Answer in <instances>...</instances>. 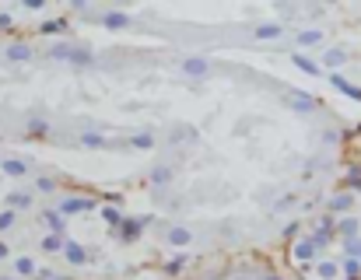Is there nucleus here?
Here are the masks:
<instances>
[{"label": "nucleus", "mask_w": 361, "mask_h": 280, "mask_svg": "<svg viewBox=\"0 0 361 280\" xmlns=\"http://www.w3.org/2000/svg\"><path fill=\"white\" fill-rule=\"evenodd\" d=\"M84 144H91V147H105V140H102V137H91V133L84 137Z\"/></svg>", "instance_id": "b1692460"}, {"label": "nucleus", "mask_w": 361, "mask_h": 280, "mask_svg": "<svg viewBox=\"0 0 361 280\" xmlns=\"http://www.w3.org/2000/svg\"><path fill=\"white\" fill-rule=\"evenodd\" d=\"M105 221H109V224H119V214H116V210L109 207V210H105Z\"/></svg>", "instance_id": "a878e982"}, {"label": "nucleus", "mask_w": 361, "mask_h": 280, "mask_svg": "<svg viewBox=\"0 0 361 280\" xmlns=\"http://www.w3.org/2000/svg\"><path fill=\"white\" fill-rule=\"evenodd\" d=\"M333 84H337L340 91H347V95H354V98H361V95L354 91V88H351V84H347V81H344V77H333Z\"/></svg>", "instance_id": "6ab92c4d"}, {"label": "nucleus", "mask_w": 361, "mask_h": 280, "mask_svg": "<svg viewBox=\"0 0 361 280\" xmlns=\"http://www.w3.org/2000/svg\"><path fill=\"white\" fill-rule=\"evenodd\" d=\"M64 252H67V259H71V263H77V266H81V263L88 259V252H84V249H81L77 242H67V245H64Z\"/></svg>", "instance_id": "f03ea898"}, {"label": "nucleus", "mask_w": 361, "mask_h": 280, "mask_svg": "<svg viewBox=\"0 0 361 280\" xmlns=\"http://www.w3.org/2000/svg\"><path fill=\"white\" fill-rule=\"evenodd\" d=\"M28 56H32L28 46H21V42L18 46H7V60H28Z\"/></svg>", "instance_id": "39448f33"}, {"label": "nucleus", "mask_w": 361, "mask_h": 280, "mask_svg": "<svg viewBox=\"0 0 361 280\" xmlns=\"http://www.w3.org/2000/svg\"><path fill=\"white\" fill-rule=\"evenodd\" d=\"M291 60H294V67H298V70H305V74H312V77H319V67H316V63H312V60H305V56H302V53H294V56H291Z\"/></svg>", "instance_id": "20e7f679"}, {"label": "nucleus", "mask_w": 361, "mask_h": 280, "mask_svg": "<svg viewBox=\"0 0 361 280\" xmlns=\"http://www.w3.org/2000/svg\"><path fill=\"white\" fill-rule=\"evenodd\" d=\"M11 224H14V214H11V210H4V214H0V231H7Z\"/></svg>", "instance_id": "aec40b11"}, {"label": "nucleus", "mask_w": 361, "mask_h": 280, "mask_svg": "<svg viewBox=\"0 0 361 280\" xmlns=\"http://www.w3.org/2000/svg\"><path fill=\"white\" fill-rule=\"evenodd\" d=\"M4 280H14V277H4Z\"/></svg>", "instance_id": "bb28decb"}, {"label": "nucleus", "mask_w": 361, "mask_h": 280, "mask_svg": "<svg viewBox=\"0 0 361 280\" xmlns=\"http://www.w3.org/2000/svg\"><path fill=\"white\" fill-rule=\"evenodd\" d=\"M105 25H109V28H123V25H127V14H116V11H112V14H105Z\"/></svg>", "instance_id": "4468645a"}, {"label": "nucleus", "mask_w": 361, "mask_h": 280, "mask_svg": "<svg viewBox=\"0 0 361 280\" xmlns=\"http://www.w3.org/2000/svg\"><path fill=\"white\" fill-rule=\"evenodd\" d=\"M32 270H35L32 259H18V273H32Z\"/></svg>", "instance_id": "412c9836"}, {"label": "nucleus", "mask_w": 361, "mask_h": 280, "mask_svg": "<svg viewBox=\"0 0 361 280\" xmlns=\"http://www.w3.org/2000/svg\"><path fill=\"white\" fill-rule=\"evenodd\" d=\"M46 224H49V228H53V231H56V235H60V231H64V217H60V214H56V210H49V214H46Z\"/></svg>", "instance_id": "f8f14e48"}, {"label": "nucleus", "mask_w": 361, "mask_h": 280, "mask_svg": "<svg viewBox=\"0 0 361 280\" xmlns=\"http://www.w3.org/2000/svg\"><path fill=\"white\" fill-rule=\"evenodd\" d=\"M183 70H186V74H207V60H186Z\"/></svg>", "instance_id": "9d476101"}, {"label": "nucleus", "mask_w": 361, "mask_h": 280, "mask_svg": "<svg viewBox=\"0 0 361 280\" xmlns=\"http://www.w3.org/2000/svg\"><path fill=\"white\" fill-rule=\"evenodd\" d=\"M168 238H172V245H186V242H190V231H186V228H172Z\"/></svg>", "instance_id": "1a4fd4ad"}, {"label": "nucleus", "mask_w": 361, "mask_h": 280, "mask_svg": "<svg viewBox=\"0 0 361 280\" xmlns=\"http://www.w3.org/2000/svg\"><path fill=\"white\" fill-rule=\"evenodd\" d=\"M137 235H141V221H127V224H123V238H127V242H134Z\"/></svg>", "instance_id": "6e6552de"}, {"label": "nucleus", "mask_w": 361, "mask_h": 280, "mask_svg": "<svg viewBox=\"0 0 361 280\" xmlns=\"http://www.w3.org/2000/svg\"><path fill=\"white\" fill-rule=\"evenodd\" d=\"M64 245H67V242H64L60 235H49V238L42 242V249H49V252H56V249H64Z\"/></svg>", "instance_id": "dca6fc26"}, {"label": "nucleus", "mask_w": 361, "mask_h": 280, "mask_svg": "<svg viewBox=\"0 0 361 280\" xmlns=\"http://www.w3.org/2000/svg\"><path fill=\"white\" fill-rule=\"evenodd\" d=\"M7 203H11V207H25V203H28V196H25V193H11V196H7Z\"/></svg>", "instance_id": "a211bd4d"}, {"label": "nucleus", "mask_w": 361, "mask_h": 280, "mask_svg": "<svg viewBox=\"0 0 361 280\" xmlns=\"http://www.w3.org/2000/svg\"><path fill=\"white\" fill-rule=\"evenodd\" d=\"M288 105H294V109H312V98H305V95H288Z\"/></svg>", "instance_id": "ddd939ff"}, {"label": "nucleus", "mask_w": 361, "mask_h": 280, "mask_svg": "<svg viewBox=\"0 0 361 280\" xmlns=\"http://www.w3.org/2000/svg\"><path fill=\"white\" fill-rule=\"evenodd\" d=\"M183 263H186V259H183V256H175V259L168 263V273H179V270H183Z\"/></svg>", "instance_id": "4be33fe9"}, {"label": "nucleus", "mask_w": 361, "mask_h": 280, "mask_svg": "<svg viewBox=\"0 0 361 280\" xmlns=\"http://www.w3.org/2000/svg\"><path fill=\"white\" fill-rule=\"evenodd\" d=\"M53 56L56 60H71V63H91V53L88 49H74V46H56Z\"/></svg>", "instance_id": "f257e3e1"}, {"label": "nucleus", "mask_w": 361, "mask_h": 280, "mask_svg": "<svg viewBox=\"0 0 361 280\" xmlns=\"http://www.w3.org/2000/svg\"><path fill=\"white\" fill-rule=\"evenodd\" d=\"M312 249H316V238H305V242H298V245H294V256H298V259H309V256H312Z\"/></svg>", "instance_id": "423d86ee"}, {"label": "nucleus", "mask_w": 361, "mask_h": 280, "mask_svg": "<svg viewBox=\"0 0 361 280\" xmlns=\"http://www.w3.org/2000/svg\"><path fill=\"white\" fill-rule=\"evenodd\" d=\"M95 207V200H67V203H64V214H77V210H91Z\"/></svg>", "instance_id": "7ed1b4c3"}, {"label": "nucleus", "mask_w": 361, "mask_h": 280, "mask_svg": "<svg viewBox=\"0 0 361 280\" xmlns=\"http://www.w3.org/2000/svg\"><path fill=\"white\" fill-rule=\"evenodd\" d=\"M256 35H260V39H277V35H281V25H260Z\"/></svg>", "instance_id": "0eeeda50"}, {"label": "nucleus", "mask_w": 361, "mask_h": 280, "mask_svg": "<svg viewBox=\"0 0 361 280\" xmlns=\"http://www.w3.org/2000/svg\"><path fill=\"white\" fill-rule=\"evenodd\" d=\"M340 60H344V53H337V49H333V53H330V56H326V63H330V67H337V63H340Z\"/></svg>", "instance_id": "5701e85b"}, {"label": "nucleus", "mask_w": 361, "mask_h": 280, "mask_svg": "<svg viewBox=\"0 0 361 280\" xmlns=\"http://www.w3.org/2000/svg\"><path fill=\"white\" fill-rule=\"evenodd\" d=\"M64 28H67V21H46V25H42V32H46V35H60Z\"/></svg>", "instance_id": "2eb2a0df"}, {"label": "nucleus", "mask_w": 361, "mask_h": 280, "mask_svg": "<svg viewBox=\"0 0 361 280\" xmlns=\"http://www.w3.org/2000/svg\"><path fill=\"white\" fill-rule=\"evenodd\" d=\"M298 42H302V46H316V42H319V32H302Z\"/></svg>", "instance_id": "f3484780"}, {"label": "nucleus", "mask_w": 361, "mask_h": 280, "mask_svg": "<svg viewBox=\"0 0 361 280\" xmlns=\"http://www.w3.org/2000/svg\"><path fill=\"white\" fill-rule=\"evenodd\" d=\"M4 172H7V175H14V179H18V175H25V165H21V161H14V158H11V161H4Z\"/></svg>", "instance_id": "9b49d317"}, {"label": "nucleus", "mask_w": 361, "mask_h": 280, "mask_svg": "<svg viewBox=\"0 0 361 280\" xmlns=\"http://www.w3.org/2000/svg\"><path fill=\"white\" fill-rule=\"evenodd\" d=\"M134 147H151V137H144V133H141V137H134Z\"/></svg>", "instance_id": "393cba45"}]
</instances>
